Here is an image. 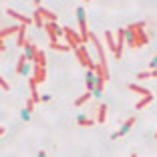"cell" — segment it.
<instances>
[{"label":"cell","instance_id":"obj_1","mask_svg":"<svg viewBox=\"0 0 157 157\" xmlns=\"http://www.w3.org/2000/svg\"><path fill=\"white\" fill-rule=\"evenodd\" d=\"M129 28H131V33H133V36H135V44H137V48L147 46L149 38H147V34H145V30H143V28H145V22H143V20L129 24Z\"/></svg>","mask_w":157,"mask_h":157},{"label":"cell","instance_id":"obj_2","mask_svg":"<svg viewBox=\"0 0 157 157\" xmlns=\"http://www.w3.org/2000/svg\"><path fill=\"white\" fill-rule=\"evenodd\" d=\"M65 28V38H67V42H69V48L71 51H77L78 46H85V40H83V36L81 34H77V30L75 28H71V26H63Z\"/></svg>","mask_w":157,"mask_h":157},{"label":"cell","instance_id":"obj_3","mask_svg":"<svg viewBox=\"0 0 157 157\" xmlns=\"http://www.w3.org/2000/svg\"><path fill=\"white\" fill-rule=\"evenodd\" d=\"M89 40L95 44V51H97V55H99V67H101L103 73L109 77V67H107V59H105V51H103V44L99 42V38L95 36L93 33H89ZM109 78H111V77H109Z\"/></svg>","mask_w":157,"mask_h":157},{"label":"cell","instance_id":"obj_4","mask_svg":"<svg viewBox=\"0 0 157 157\" xmlns=\"http://www.w3.org/2000/svg\"><path fill=\"white\" fill-rule=\"evenodd\" d=\"M75 14H77V22H78V33H81L83 40L87 42L89 40V28H87V14H85V6H77Z\"/></svg>","mask_w":157,"mask_h":157},{"label":"cell","instance_id":"obj_5","mask_svg":"<svg viewBox=\"0 0 157 157\" xmlns=\"http://www.w3.org/2000/svg\"><path fill=\"white\" fill-rule=\"evenodd\" d=\"M44 33L48 34L51 44H55V42H59L60 36H65V28H60L56 22H44Z\"/></svg>","mask_w":157,"mask_h":157},{"label":"cell","instance_id":"obj_6","mask_svg":"<svg viewBox=\"0 0 157 157\" xmlns=\"http://www.w3.org/2000/svg\"><path fill=\"white\" fill-rule=\"evenodd\" d=\"M30 69H33V67H30V60H28L24 55H20L18 56V63H16V73H18L20 77L30 78V77H28V75H30Z\"/></svg>","mask_w":157,"mask_h":157},{"label":"cell","instance_id":"obj_7","mask_svg":"<svg viewBox=\"0 0 157 157\" xmlns=\"http://www.w3.org/2000/svg\"><path fill=\"white\" fill-rule=\"evenodd\" d=\"M101 78H105V77H101V75H97V73H93V71H87V75H85V85H87V91L93 93V89L97 87V83L101 81ZM105 81H107V78H105Z\"/></svg>","mask_w":157,"mask_h":157},{"label":"cell","instance_id":"obj_8","mask_svg":"<svg viewBox=\"0 0 157 157\" xmlns=\"http://www.w3.org/2000/svg\"><path fill=\"white\" fill-rule=\"evenodd\" d=\"M8 16H12V18H16L20 24H24V26H28V24H34V20L30 18V16H24V14H20V12H16V10H12V8H6L4 10Z\"/></svg>","mask_w":157,"mask_h":157},{"label":"cell","instance_id":"obj_9","mask_svg":"<svg viewBox=\"0 0 157 157\" xmlns=\"http://www.w3.org/2000/svg\"><path fill=\"white\" fill-rule=\"evenodd\" d=\"M30 78H33L36 85L44 83V81H46V69H44V67H36V65H34L33 67V77H30Z\"/></svg>","mask_w":157,"mask_h":157},{"label":"cell","instance_id":"obj_10","mask_svg":"<svg viewBox=\"0 0 157 157\" xmlns=\"http://www.w3.org/2000/svg\"><path fill=\"white\" fill-rule=\"evenodd\" d=\"M36 55H38L36 44H33L30 40H26V44H24V56H26L28 60H36Z\"/></svg>","mask_w":157,"mask_h":157},{"label":"cell","instance_id":"obj_11","mask_svg":"<svg viewBox=\"0 0 157 157\" xmlns=\"http://www.w3.org/2000/svg\"><path fill=\"white\" fill-rule=\"evenodd\" d=\"M135 123H137V117H129V119H127L123 125H121V129L117 131V133H119L121 137H125V135H127V133H129V131L135 127Z\"/></svg>","mask_w":157,"mask_h":157},{"label":"cell","instance_id":"obj_12","mask_svg":"<svg viewBox=\"0 0 157 157\" xmlns=\"http://www.w3.org/2000/svg\"><path fill=\"white\" fill-rule=\"evenodd\" d=\"M36 10L38 12H40V16H42V20H44V22H56V14L55 12H51V10L48 8H44V6H36Z\"/></svg>","mask_w":157,"mask_h":157},{"label":"cell","instance_id":"obj_13","mask_svg":"<svg viewBox=\"0 0 157 157\" xmlns=\"http://www.w3.org/2000/svg\"><path fill=\"white\" fill-rule=\"evenodd\" d=\"M121 30H123V38H125V42H127V46H129L131 51H135L137 44H135V36H133V33H131V28L125 26V28H121Z\"/></svg>","mask_w":157,"mask_h":157},{"label":"cell","instance_id":"obj_14","mask_svg":"<svg viewBox=\"0 0 157 157\" xmlns=\"http://www.w3.org/2000/svg\"><path fill=\"white\" fill-rule=\"evenodd\" d=\"M20 28H22V24H12V26L4 28V30H0V40H4L6 36H12V34H18Z\"/></svg>","mask_w":157,"mask_h":157},{"label":"cell","instance_id":"obj_15","mask_svg":"<svg viewBox=\"0 0 157 157\" xmlns=\"http://www.w3.org/2000/svg\"><path fill=\"white\" fill-rule=\"evenodd\" d=\"M127 89H129V91H133V93H137L139 97H147V95H151V91H149V89L141 87V85H135V83L127 85Z\"/></svg>","mask_w":157,"mask_h":157},{"label":"cell","instance_id":"obj_16","mask_svg":"<svg viewBox=\"0 0 157 157\" xmlns=\"http://www.w3.org/2000/svg\"><path fill=\"white\" fill-rule=\"evenodd\" d=\"M123 46H125V38H123V30L119 28V33H117V52H115V59H121V55H123Z\"/></svg>","mask_w":157,"mask_h":157},{"label":"cell","instance_id":"obj_17","mask_svg":"<svg viewBox=\"0 0 157 157\" xmlns=\"http://www.w3.org/2000/svg\"><path fill=\"white\" fill-rule=\"evenodd\" d=\"M107 111H109V107H107L105 103H101V105L97 107V123H105L107 121Z\"/></svg>","mask_w":157,"mask_h":157},{"label":"cell","instance_id":"obj_18","mask_svg":"<svg viewBox=\"0 0 157 157\" xmlns=\"http://www.w3.org/2000/svg\"><path fill=\"white\" fill-rule=\"evenodd\" d=\"M153 101H155V97H153V93H151V95H147V97H141V99H139V103L135 105V109H137V111H141V109H145L147 105H151Z\"/></svg>","mask_w":157,"mask_h":157},{"label":"cell","instance_id":"obj_19","mask_svg":"<svg viewBox=\"0 0 157 157\" xmlns=\"http://www.w3.org/2000/svg\"><path fill=\"white\" fill-rule=\"evenodd\" d=\"M95 123H97V119H89V117H85V115L77 117V127H93Z\"/></svg>","mask_w":157,"mask_h":157},{"label":"cell","instance_id":"obj_20","mask_svg":"<svg viewBox=\"0 0 157 157\" xmlns=\"http://www.w3.org/2000/svg\"><path fill=\"white\" fill-rule=\"evenodd\" d=\"M105 40H107V46H109V51L115 55V52H117V40L113 38V34L109 33V30H105Z\"/></svg>","mask_w":157,"mask_h":157},{"label":"cell","instance_id":"obj_21","mask_svg":"<svg viewBox=\"0 0 157 157\" xmlns=\"http://www.w3.org/2000/svg\"><path fill=\"white\" fill-rule=\"evenodd\" d=\"M26 40H28V38H26V26L22 24V28H20V33L16 34V44H18V46H22V48H24Z\"/></svg>","mask_w":157,"mask_h":157},{"label":"cell","instance_id":"obj_22","mask_svg":"<svg viewBox=\"0 0 157 157\" xmlns=\"http://www.w3.org/2000/svg\"><path fill=\"white\" fill-rule=\"evenodd\" d=\"M91 97H93V93H89V91H87V93H83L81 97L75 99V107H83V105H85V103H87Z\"/></svg>","mask_w":157,"mask_h":157},{"label":"cell","instance_id":"obj_23","mask_svg":"<svg viewBox=\"0 0 157 157\" xmlns=\"http://www.w3.org/2000/svg\"><path fill=\"white\" fill-rule=\"evenodd\" d=\"M34 65H36V67H44V69H46V56H44V52H42L40 48H38V55H36Z\"/></svg>","mask_w":157,"mask_h":157},{"label":"cell","instance_id":"obj_24","mask_svg":"<svg viewBox=\"0 0 157 157\" xmlns=\"http://www.w3.org/2000/svg\"><path fill=\"white\" fill-rule=\"evenodd\" d=\"M105 83H107L105 78H101V81H99L97 87L93 89V97H101V95H103V87H105Z\"/></svg>","mask_w":157,"mask_h":157},{"label":"cell","instance_id":"obj_25","mask_svg":"<svg viewBox=\"0 0 157 157\" xmlns=\"http://www.w3.org/2000/svg\"><path fill=\"white\" fill-rule=\"evenodd\" d=\"M33 20H34V26H36V28H44V20H42V16H40V12H38V10H34Z\"/></svg>","mask_w":157,"mask_h":157},{"label":"cell","instance_id":"obj_26","mask_svg":"<svg viewBox=\"0 0 157 157\" xmlns=\"http://www.w3.org/2000/svg\"><path fill=\"white\" fill-rule=\"evenodd\" d=\"M51 48H52V51H60V52H67V51H71V48H69V44H59V42L51 44Z\"/></svg>","mask_w":157,"mask_h":157},{"label":"cell","instance_id":"obj_27","mask_svg":"<svg viewBox=\"0 0 157 157\" xmlns=\"http://www.w3.org/2000/svg\"><path fill=\"white\" fill-rule=\"evenodd\" d=\"M139 81H145V78H151V71H143V73H137Z\"/></svg>","mask_w":157,"mask_h":157},{"label":"cell","instance_id":"obj_28","mask_svg":"<svg viewBox=\"0 0 157 157\" xmlns=\"http://www.w3.org/2000/svg\"><path fill=\"white\" fill-rule=\"evenodd\" d=\"M33 111H34V101H33V99H26V113L30 115Z\"/></svg>","mask_w":157,"mask_h":157},{"label":"cell","instance_id":"obj_29","mask_svg":"<svg viewBox=\"0 0 157 157\" xmlns=\"http://www.w3.org/2000/svg\"><path fill=\"white\" fill-rule=\"evenodd\" d=\"M0 87H2V91H10V85L6 83L4 78H0Z\"/></svg>","mask_w":157,"mask_h":157},{"label":"cell","instance_id":"obj_30","mask_svg":"<svg viewBox=\"0 0 157 157\" xmlns=\"http://www.w3.org/2000/svg\"><path fill=\"white\" fill-rule=\"evenodd\" d=\"M149 69H151V71H155V69H157V55L153 56V60L149 63Z\"/></svg>","mask_w":157,"mask_h":157},{"label":"cell","instance_id":"obj_31","mask_svg":"<svg viewBox=\"0 0 157 157\" xmlns=\"http://www.w3.org/2000/svg\"><path fill=\"white\" fill-rule=\"evenodd\" d=\"M51 95H40V103H48V101H51Z\"/></svg>","mask_w":157,"mask_h":157},{"label":"cell","instance_id":"obj_32","mask_svg":"<svg viewBox=\"0 0 157 157\" xmlns=\"http://www.w3.org/2000/svg\"><path fill=\"white\" fill-rule=\"evenodd\" d=\"M117 139H121V135H119V133H117V131H115V133L111 135V141H117Z\"/></svg>","mask_w":157,"mask_h":157},{"label":"cell","instance_id":"obj_33","mask_svg":"<svg viewBox=\"0 0 157 157\" xmlns=\"http://www.w3.org/2000/svg\"><path fill=\"white\" fill-rule=\"evenodd\" d=\"M38 157H46V151H44V149H40V151H38Z\"/></svg>","mask_w":157,"mask_h":157},{"label":"cell","instance_id":"obj_34","mask_svg":"<svg viewBox=\"0 0 157 157\" xmlns=\"http://www.w3.org/2000/svg\"><path fill=\"white\" fill-rule=\"evenodd\" d=\"M151 77H153V78H157V69H155V71H151Z\"/></svg>","mask_w":157,"mask_h":157},{"label":"cell","instance_id":"obj_35","mask_svg":"<svg viewBox=\"0 0 157 157\" xmlns=\"http://www.w3.org/2000/svg\"><path fill=\"white\" fill-rule=\"evenodd\" d=\"M131 157H139V155H137V153H131Z\"/></svg>","mask_w":157,"mask_h":157},{"label":"cell","instance_id":"obj_36","mask_svg":"<svg viewBox=\"0 0 157 157\" xmlns=\"http://www.w3.org/2000/svg\"><path fill=\"white\" fill-rule=\"evenodd\" d=\"M155 141H157V131H155Z\"/></svg>","mask_w":157,"mask_h":157}]
</instances>
